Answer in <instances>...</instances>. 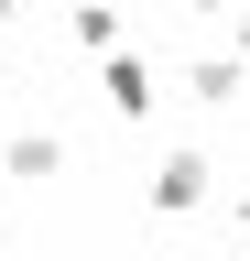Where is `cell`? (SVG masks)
Instances as JSON below:
<instances>
[{"label": "cell", "instance_id": "obj_8", "mask_svg": "<svg viewBox=\"0 0 250 261\" xmlns=\"http://www.w3.org/2000/svg\"><path fill=\"white\" fill-rule=\"evenodd\" d=\"M229 55H239V65H250V0H239V44H229Z\"/></svg>", "mask_w": 250, "mask_h": 261}, {"label": "cell", "instance_id": "obj_6", "mask_svg": "<svg viewBox=\"0 0 250 261\" xmlns=\"http://www.w3.org/2000/svg\"><path fill=\"white\" fill-rule=\"evenodd\" d=\"M229 240H239V250H250V185H239V196H229Z\"/></svg>", "mask_w": 250, "mask_h": 261}, {"label": "cell", "instance_id": "obj_3", "mask_svg": "<svg viewBox=\"0 0 250 261\" xmlns=\"http://www.w3.org/2000/svg\"><path fill=\"white\" fill-rule=\"evenodd\" d=\"M0 174H11V185H54V174H66V130L22 120L11 142H0Z\"/></svg>", "mask_w": 250, "mask_h": 261}, {"label": "cell", "instance_id": "obj_7", "mask_svg": "<svg viewBox=\"0 0 250 261\" xmlns=\"http://www.w3.org/2000/svg\"><path fill=\"white\" fill-rule=\"evenodd\" d=\"M185 11H207V22H229V11H239V0H185Z\"/></svg>", "mask_w": 250, "mask_h": 261}, {"label": "cell", "instance_id": "obj_2", "mask_svg": "<svg viewBox=\"0 0 250 261\" xmlns=\"http://www.w3.org/2000/svg\"><path fill=\"white\" fill-rule=\"evenodd\" d=\"M207 196H217V163H207V152H163L152 185H142V207H152V218H196Z\"/></svg>", "mask_w": 250, "mask_h": 261}, {"label": "cell", "instance_id": "obj_5", "mask_svg": "<svg viewBox=\"0 0 250 261\" xmlns=\"http://www.w3.org/2000/svg\"><path fill=\"white\" fill-rule=\"evenodd\" d=\"M66 33H76L87 55H120V44H131V22H120V0H76V11H66Z\"/></svg>", "mask_w": 250, "mask_h": 261}, {"label": "cell", "instance_id": "obj_9", "mask_svg": "<svg viewBox=\"0 0 250 261\" xmlns=\"http://www.w3.org/2000/svg\"><path fill=\"white\" fill-rule=\"evenodd\" d=\"M11 11H22V0H0V44H11Z\"/></svg>", "mask_w": 250, "mask_h": 261}, {"label": "cell", "instance_id": "obj_4", "mask_svg": "<svg viewBox=\"0 0 250 261\" xmlns=\"http://www.w3.org/2000/svg\"><path fill=\"white\" fill-rule=\"evenodd\" d=\"M239 87H250V65H239V55H196V65H185V98H196V109H229Z\"/></svg>", "mask_w": 250, "mask_h": 261}, {"label": "cell", "instance_id": "obj_1", "mask_svg": "<svg viewBox=\"0 0 250 261\" xmlns=\"http://www.w3.org/2000/svg\"><path fill=\"white\" fill-rule=\"evenodd\" d=\"M98 98H109V120H152L163 109V65L142 44H120V55H98Z\"/></svg>", "mask_w": 250, "mask_h": 261}]
</instances>
